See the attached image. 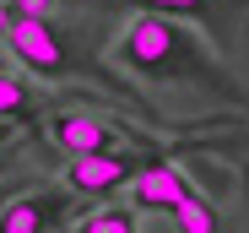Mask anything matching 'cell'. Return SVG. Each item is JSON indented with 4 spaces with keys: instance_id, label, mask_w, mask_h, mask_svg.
I'll return each instance as SVG.
<instances>
[{
    "instance_id": "6da1fadb",
    "label": "cell",
    "mask_w": 249,
    "mask_h": 233,
    "mask_svg": "<svg viewBox=\"0 0 249 233\" xmlns=\"http://www.w3.org/2000/svg\"><path fill=\"white\" fill-rule=\"evenodd\" d=\"M108 60H114V71L136 76L146 87H195V92H212L233 108H249V87L228 71L217 38L190 17L136 11L124 22V33L108 44Z\"/></svg>"
},
{
    "instance_id": "7a4b0ae2",
    "label": "cell",
    "mask_w": 249,
    "mask_h": 233,
    "mask_svg": "<svg viewBox=\"0 0 249 233\" xmlns=\"http://www.w3.org/2000/svg\"><path fill=\"white\" fill-rule=\"evenodd\" d=\"M162 152L152 146H114V152H81V158H65V190L71 196H114L124 190L146 163H157Z\"/></svg>"
},
{
    "instance_id": "3957f363",
    "label": "cell",
    "mask_w": 249,
    "mask_h": 233,
    "mask_svg": "<svg viewBox=\"0 0 249 233\" xmlns=\"http://www.w3.org/2000/svg\"><path fill=\"white\" fill-rule=\"evenodd\" d=\"M49 141L65 152V158H81V152H114V146H152L146 136L124 130L108 114H54L49 120Z\"/></svg>"
},
{
    "instance_id": "277c9868",
    "label": "cell",
    "mask_w": 249,
    "mask_h": 233,
    "mask_svg": "<svg viewBox=\"0 0 249 233\" xmlns=\"http://www.w3.org/2000/svg\"><path fill=\"white\" fill-rule=\"evenodd\" d=\"M190 190H195V184H190L184 168H174L168 158H157V163H146L130 184H124V196H130V206H141V212H162V217H168Z\"/></svg>"
},
{
    "instance_id": "5b68a950",
    "label": "cell",
    "mask_w": 249,
    "mask_h": 233,
    "mask_svg": "<svg viewBox=\"0 0 249 233\" xmlns=\"http://www.w3.org/2000/svg\"><path fill=\"white\" fill-rule=\"evenodd\" d=\"M124 6H136V11H174V17H190L200 22L206 33L217 38V49L228 54V22L238 11H249V0H124Z\"/></svg>"
},
{
    "instance_id": "8992f818",
    "label": "cell",
    "mask_w": 249,
    "mask_h": 233,
    "mask_svg": "<svg viewBox=\"0 0 249 233\" xmlns=\"http://www.w3.org/2000/svg\"><path fill=\"white\" fill-rule=\"evenodd\" d=\"M71 212V201L60 190H38V196H22L0 212V233H44V228H60Z\"/></svg>"
},
{
    "instance_id": "52a82bcc",
    "label": "cell",
    "mask_w": 249,
    "mask_h": 233,
    "mask_svg": "<svg viewBox=\"0 0 249 233\" xmlns=\"http://www.w3.org/2000/svg\"><path fill=\"white\" fill-rule=\"evenodd\" d=\"M33 76V71H27ZM22 71H0V120H27V114L44 103V87L27 82Z\"/></svg>"
},
{
    "instance_id": "ba28073f",
    "label": "cell",
    "mask_w": 249,
    "mask_h": 233,
    "mask_svg": "<svg viewBox=\"0 0 249 233\" xmlns=\"http://www.w3.org/2000/svg\"><path fill=\"white\" fill-rule=\"evenodd\" d=\"M168 222H174L179 233H222V212H217V201L200 196V190H190V196L168 212Z\"/></svg>"
},
{
    "instance_id": "9c48e42d",
    "label": "cell",
    "mask_w": 249,
    "mask_h": 233,
    "mask_svg": "<svg viewBox=\"0 0 249 233\" xmlns=\"http://www.w3.org/2000/svg\"><path fill=\"white\" fill-rule=\"evenodd\" d=\"M76 233H136L141 228V206H92L71 222Z\"/></svg>"
},
{
    "instance_id": "30bf717a",
    "label": "cell",
    "mask_w": 249,
    "mask_h": 233,
    "mask_svg": "<svg viewBox=\"0 0 249 233\" xmlns=\"http://www.w3.org/2000/svg\"><path fill=\"white\" fill-rule=\"evenodd\" d=\"M6 136H11V120H0V141H6Z\"/></svg>"
}]
</instances>
